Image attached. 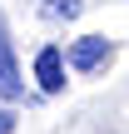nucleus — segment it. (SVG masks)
<instances>
[{
  "mask_svg": "<svg viewBox=\"0 0 129 134\" xmlns=\"http://www.w3.org/2000/svg\"><path fill=\"white\" fill-rule=\"evenodd\" d=\"M109 55H114V45H109L104 35H80V40L70 45V55H65V60H70L75 70H85V75H89V70L109 65Z\"/></svg>",
  "mask_w": 129,
  "mask_h": 134,
  "instance_id": "nucleus-1",
  "label": "nucleus"
},
{
  "mask_svg": "<svg viewBox=\"0 0 129 134\" xmlns=\"http://www.w3.org/2000/svg\"><path fill=\"white\" fill-rule=\"evenodd\" d=\"M25 85H20V65H15V45H10V30H5V15H0V99H20Z\"/></svg>",
  "mask_w": 129,
  "mask_h": 134,
  "instance_id": "nucleus-2",
  "label": "nucleus"
},
{
  "mask_svg": "<svg viewBox=\"0 0 129 134\" xmlns=\"http://www.w3.org/2000/svg\"><path fill=\"white\" fill-rule=\"evenodd\" d=\"M35 80H40L45 94H60V90H65V55H60L55 45H45V50L35 55Z\"/></svg>",
  "mask_w": 129,
  "mask_h": 134,
  "instance_id": "nucleus-3",
  "label": "nucleus"
},
{
  "mask_svg": "<svg viewBox=\"0 0 129 134\" xmlns=\"http://www.w3.org/2000/svg\"><path fill=\"white\" fill-rule=\"evenodd\" d=\"M50 10H55V15H65V20H70V15H80V0H55V5H50Z\"/></svg>",
  "mask_w": 129,
  "mask_h": 134,
  "instance_id": "nucleus-4",
  "label": "nucleus"
},
{
  "mask_svg": "<svg viewBox=\"0 0 129 134\" xmlns=\"http://www.w3.org/2000/svg\"><path fill=\"white\" fill-rule=\"evenodd\" d=\"M15 129V114H10V109H0V134H10Z\"/></svg>",
  "mask_w": 129,
  "mask_h": 134,
  "instance_id": "nucleus-5",
  "label": "nucleus"
}]
</instances>
